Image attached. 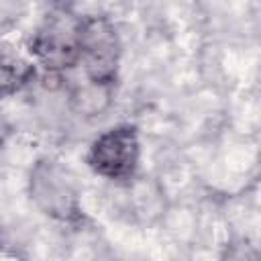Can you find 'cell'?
Listing matches in <instances>:
<instances>
[{"label":"cell","instance_id":"5b68a950","mask_svg":"<svg viewBox=\"0 0 261 261\" xmlns=\"http://www.w3.org/2000/svg\"><path fill=\"white\" fill-rule=\"evenodd\" d=\"M35 75L33 61L10 41H0V98L18 92Z\"/></svg>","mask_w":261,"mask_h":261},{"label":"cell","instance_id":"3957f363","mask_svg":"<svg viewBox=\"0 0 261 261\" xmlns=\"http://www.w3.org/2000/svg\"><path fill=\"white\" fill-rule=\"evenodd\" d=\"M88 165L102 177L128 179L139 165V135L130 124H120L102 133L88 151Z\"/></svg>","mask_w":261,"mask_h":261},{"label":"cell","instance_id":"6da1fadb","mask_svg":"<svg viewBox=\"0 0 261 261\" xmlns=\"http://www.w3.org/2000/svg\"><path fill=\"white\" fill-rule=\"evenodd\" d=\"M82 16L69 8H53L33 33L27 51L47 71L57 73L80 63Z\"/></svg>","mask_w":261,"mask_h":261},{"label":"cell","instance_id":"8992f818","mask_svg":"<svg viewBox=\"0 0 261 261\" xmlns=\"http://www.w3.org/2000/svg\"><path fill=\"white\" fill-rule=\"evenodd\" d=\"M224 261H259V257H257V251L245 243V245H232Z\"/></svg>","mask_w":261,"mask_h":261},{"label":"cell","instance_id":"277c9868","mask_svg":"<svg viewBox=\"0 0 261 261\" xmlns=\"http://www.w3.org/2000/svg\"><path fill=\"white\" fill-rule=\"evenodd\" d=\"M31 194L45 214H51L59 220H73L80 216L75 190L65 171L53 161L37 163L31 177Z\"/></svg>","mask_w":261,"mask_h":261},{"label":"cell","instance_id":"7a4b0ae2","mask_svg":"<svg viewBox=\"0 0 261 261\" xmlns=\"http://www.w3.org/2000/svg\"><path fill=\"white\" fill-rule=\"evenodd\" d=\"M120 41L114 24L106 16H82L80 63L92 86L108 88L116 80Z\"/></svg>","mask_w":261,"mask_h":261}]
</instances>
